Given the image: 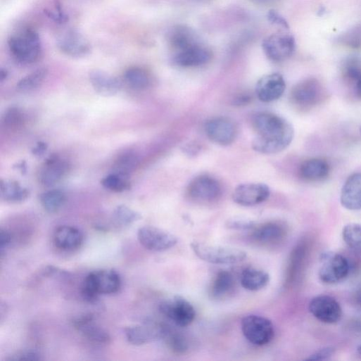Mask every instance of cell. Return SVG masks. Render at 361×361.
<instances>
[{"instance_id": "obj_45", "label": "cell", "mask_w": 361, "mask_h": 361, "mask_svg": "<svg viewBox=\"0 0 361 361\" xmlns=\"http://www.w3.org/2000/svg\"><path fill=\"white\" fill-rule=\"evenodd\" d=\"M11 234L7 230L1 229V230H0V248H1L2 252L11 243Z\"/></svg>"}, {"instance_id": "obj_30", "label": "cell", "mask_w": 361, "mask_h": 361, "mask_svg": "<svg viewBox=\"0 0 361 361\" xmlns=\"http://www.w3.org/2000/svg\"><path fill=\"white\" fill-rule=\"evenodd\" d=\"M124 79L127 84L136 91L146 89L151 83V77L147 71L138 67L128 69L124 75Z\"/></svg>"}, {"instance_id": "obj_3", "label": "cell", "mask_w": 361, "mask_h": 361, "mask_svg": "<svg viewBox=\"0 0 361 361\" xmlns=\"http://www.w3.org/2000/svg\"><path fill=\"white\" fill-rule=\"evenodd\" d=\"M8 45L13 58L23 65L35 63L42 54L39 36L32 30H27L12 36L8 41Z\"/></svg>"}, {"instance_id": "obj_28", "label": "cell", "mask_w": 361, "mask_h": 361, "mask_svg": "<svg viewBox=\"0 0 361 361\" xmlns=\"http://www.w3.org/2000/svg\"><path fill=\"white\" fill-rule=\"evenodd\" d=\"M0 194H1L4 201L11 203H23L30 196V190L23 186L19 182L13 179L2 180Z\"/></svg>"}, {"instance_id": "obj_38", "label": "cell", "mask_w": 361, "mask_h": 361, "mask_svg": "<svg viewBox=\"0 0 361 361\" xmlns=\"http://www.w3.org/2000/svg\"><path fill=\"white\" fill-rule=\"evenodd\" d=\"M25 122L24 113L18 107L8 108L4 117L3 124L7 129L15 130L22 127Z\"/></svg>"}, {"instance_id": "obj_32", "label": "cell", "mask_w": 361, "mask_h": 361, "mask_svg": "<svg viewBox=\"0 0 361 361\" xmlns=\"http://www.w3.org/2000/svg\"><path fill=\"white\" fill-rule=\"evenodd\" d=\"M49 75L47 68L38 69L22 79L17 85L19 91L27 93L40 87Z\"/></svg>"}, {"instance_id": "obj_46", "label": "cell", "mask_w": 361, "mask_h": 361, "mask_svg": "<svg viewBox=\"0 0 361 361\" xmlns=\"http://www.w3.org/2000/svg\"><path fill=\"white\" fill-rule=\"evenodd\" d=\"M49 146L44 141H40L37 144L36 146L32 149V154L37 157H42L47 151Z\"/></svg>"}, {"instance_id": "obj_19", "label": "cell", "mask_w": 361, "mask_h": 361, "mask_svg": "<svg viewBox=\"0 0 361 361\" xmlns=\"http://www.w3.org/2000/svg\"><path fill=\"white\" fill-rule=\"evenodd\" d=\"M252 231L253 239L263 246L277 244L281 242L287 234L286 227L277 222H269L255 226Z\"/></svg>"}, {"instance_id": "obj_41", "label": "cell", "mask_w": 361, "mask_h": 361, "mask_svg": "<svg viewBox=\"0 0 361 361\" xmlns=\"http://www.w3.org/2000/svg\"><path fill=\"white\" fill-rule=\"evenodd\" d=\"M226 226L228 229L233 230H252L256 224L251 220L233 218L227 221Z\"/></svg>"}, {"instance_id": "obj_29", "label": "cell", "mask_w": 361, "mask_h": 361, "mask_svg": "<svg viewBox=\"0 0 361 361\" xmlns=\"http://www.w3.org/2000/svg\"><path fill=\"white\" fill-rule=\"evenodd\" d=\"M170 42L176 53L200 44L195 33L185 27L175 29L170 34Z\"/></svg>"}, {"instance_id": "obj_26", "label": "cell", "mask_w": 361, "mask_h": 361, "mask_svg": "<svg viewBox=\"0 0 361 361\" xmlns=\"http://www.w3.org/2000/svg\"><path fill=\"white\" fill-rule=\"evenodd\" d=\"M235 279L233 274L227 271L218 272L210 287V296L213 299L222 300L234 293Z\"/></svg>"}, {"instance_id": "obj_22", "label": "cell", "mask_w": 361, "mask_h": 361, "mask_svg": "<svg viewBox=\"0 0 361 361\" xmlns=\"http://www.w3.org/2000/svg\"><path fill=\"white\" fill-rule=\"evenodd\" d=\"M74 326L84 337L99 344H108L111 341L109 333L95 322L94 316L85 315L74 321Z\"/></svg>"}, {"instance_id": "obj_25", "label": "cell", "mask_w": 361, "mask_h": 361, "mask_svg": "<svg viewBox=\"0 0 361 361\" xmlns=\"http://www.w3.org/2000/svg\"><path fill=\"white\" fill-rule=\"evenodd\" d=\"M330 173L329 163L321 158H311L300 166V177L308 182H320L326 179Z\"/></svg>"}, {"instance_id": "obj_9", "label": "cell", "mask_w": 361, "mask_h": 361, "mask_svg": "<svg viewBox=\"0 0 361 361\" xmlns=\"http://www.w3.org/2000/svg\"><path fill=\"white\" fill-rule=\"evenodd\" d=\"M138 239L147 250L155 252L167 251L178 243L173 234L153 226H145L138 230Z\"/></svg>"}, {"instance_id": "obj_4", "label": "cell", "mask_w": 361, "mask_h": 361, "mask_svg": "<svg viewBox=\"0 0 361 361\" xmlns=\"http://www.w3.org/2000/svg\"><path fill=\"white\" fill-rule=\"evenodd\" d=\"M191 248L195 255L202 260L215 265H233L245 260L246 252L228 246L211 245L193 241Z\"/></svg>"}, {"instance_id": "obj_31", "label": "cell", "mask_w": 361, "mask_h": 361, "mask_svg": "<svg viewBox=\"0 0 361 361\" xmlns=\"http://www.w3.org/2000/svg\"><path fill=\"white\" fill-rule=\"evenodd\" d=\"M65 194L58 189L48 191L40 196V202L48 213H56L61 210L66 203Z\"/></svg>"}, {"instance_id": "obj_50", "label": "cell", "mask_w": 361, "mask_h": 361, "mask_svg": "<svg viewBox=\"0 0 361 361\" xmlns=\"http://www.w3.org/2000/svg\"><path fill=\"white\" fill-rule=\"evenodd\" d=\"M18 169L20 170L21 172L25 173L27 172V165L25 162H22L20 164H18Z\"/></svg>"}, {"instance_id": "obj_44", "label": "cell", "mask_w": 361, "mask_h": 361, "mask_svg": "<svg viewBox=\"0 0 361 361\" xmlns=\"http://www.w3.org/2000/svg\"><path fill=\"white\" fill-rule=\"evenodd\" d=\"M268 19L272 24L279 26L285 30H289V28L286 20L274 11H271L268 14Z\"/></svg>"}, {"instance_id": "obj_48", "label": "cell", "mask_w": 361, "mask_h": 361, "mask_svg": "<svg viewBox=\"0 0 361 361\" xmlns=\"http://www.w3.org/2000/svg\"><path fill=\"white\" fill-rule=\"evenodd\" d=\"M355 300L357 305L361 306V289L355 293Z\"/></svg>"}, {"instance_id": "obj_15", "label": "cell", "mask_w": 361, "mask_h": 361, "mask_svg": "<svg viewBox=\"0 0 361 361\" xmlns=\"http://www.w3.org/2000/svg\"><path fill=\"white\" fill-rule=\"evenodd\" d=\"M70 164L58 155L49 156L39 172V182L45 186H53L61 182L70 172Z\"/></svg>"}, {"instance_id": "obj_27", "label": "cell", "mask_w": 361, "mask_h": 361, "mask_svg": "<svg viewBox=\"0 0 361 361\" xmlns=\"http://www.w3.org/2000/svg\"><path fill=\"white\" fill-rule=\"evenodd\" d=\"M270 279V274L266 271L253 267L243 270L240 277L241 286L252 291L264 289L269 284Z\"/></svg>"}, {"instance_id": "obj_6", "label": "cell", "mask_w": 361, "mask_h": 361, "mask_svg": "<svg viewBox=\"0 0 361 361\" xmlns=\"http://www.w3.org/2000/svg\"><path fill=\"white\" fill-rule=\"evenodd\" d=\"M326 95V90L318 80L308 78L293 87L291 99L297 107L301 109H310L321 103Z\"/></svg>"}, {"instance_id": "obj_39", "label": "cell", "mask_w": 361, "mask_h": 361, "mask_svg": "<svg viewBox=\"0 0 361 361\" xmlns=\"http://www.w3.org/2000/svg\"><path fill=\"white\" fill-rule=\"evenodd\" d=\"M113 217L122 225L132 224L142 218L139 213L125 205H119L115 209Z\"/></svg>"}, {"instance_id": "obj_36", "label": "cell", "mask_w": 361, "mask_h": 361, "mask_svg": "<svg viewBox=\"0 0 361 361\" xmlns=\"http://www.w3.org/2000/svg\"><path fill=\"white\" fill-rule=\"evenodd\" d=\"M338 44L353 50H361V25L349 29L338 39Z\"/></svg>"}, {"instance_id": "obj_14", "label": "cell", "mask_w": 361, "mask_h": 361, "mask_svg": "<svg viewBox=\"0 0 361 361\" xmlns=\"http://www.w3.org/2000/svg\"><path fill=\"white\" fill-rule=\"evenodd\" d=\"M169 329L156 324L130 326L125 329L128 341L135 346L144 345L165 338Z\"/></svg>"}, {"instance_id": "obj_43", "label": "cell", "mask_w": 361, "mask_h": 361, "mask_svg": "<svg viewBox=\"0 0 361 361\" xmlns=\"http://www.w3.org/2000/svg\"><path fill=\"white\" fill-rule=\"evenodd\" d=\"M41 355L36 351H25L18 353L11 357L10 360H41Z\"/></svg>"}, {"instance_id": "obj_2", "label": "cell", "mask_w": 361, "mask_h": 361, "mask_svg": "<svg viewBox=\"0 0 361 361\" xmlns=\"http://www.w3.org/2000/svg\"><path fill=\"white\" fill-rule=\"evenodd\" d=\"M121 286V277L116 271H94L84 279L82 286V295L85 300L92 303L101 295L116 293L120 291Z\"/></svg>"}, {"instance_id": "obj_49", "label": "cell", "mask_w": 361, "mask_h": 361, "mask_svg": "<svg viewBox=\"0 0 361 361\" xmlns=\"http://www.w3.org/2000/svg\"><path fill=\"white\" fill-rule=\"evenodd\" d=\"M355 89L356 93L357 96L361 98V77L359 79V80L355 84Z\"/></svg>"}, {"instance_id": "obj_24", "label": "cell", "mask_w": 361, "mask_h": 361, "mask_svg": "<svg viewBox=\"0 0 361 361\" xmlns=\"http://www.w3.org/2000/svg\"><path fill=\"white\" fill-rule=\"evenodd\" d=\"M89 80L95 91L104 97L117 95L122 87L120 82L116 77L99 70H92L89 73Z\"/></svg>"}, {"instance_id": "obj_40", "label": "cell", "mask_w": 361, "mask_h": 361, "mask_svg": "<svg viewBox=\"0 0 361 361\" xmlns=\"http://www.w3.org/2000/svg\"><path fill=\"white\" fill-rule=\"evenodd\" d=\"M165 338L170 348L176 353H184L189 348L186 336L179 332H172L169 329Z\"/></svg>"}, {"instance_id": "obj_10", "label": "cell", "mask_w": 361, "mask_h": 361, "mask_svg": "<svg viewBox=\"0 0 361 361\" xmlns=\"http://www.w3.org/2000/svg\"><path fill=\"white\" fill-rule=\"evenodd\" d=\"M310 312L321 322L333 324L342 317V308L338 302L327 295H319L312 298L309 303Z\"/></svg>"}, {"instance_id": "obj_35", "label": "cell", "mask_w": 361, "mask_h": 361, "mask_svg": "<svg viewBox=\"0 0 361 361\" xmlns=\"http://www.w3.org/2000/svg\"><path fill=\"white\" fill-rule=\"evenodd\" d=\"M139 163L138 156L132 152L125 153L116 160L114 167L115 172L128 177L133 172Z\"/></svg>"}, {"instance_id": "obj_7", "label": "cell", "mask_w": 361, "mask_h": 361, "mask_svg": "<svg viewBox=\"0 0 361 361\" xmlns=\"http://www.w3.org/2000/svg\"><path fill=\"white\" fill-rule=\"evenodd\" d=\"M241 329L246 338L256 346L269 343L274 336V327L271 320L256 315L244 317L241 320Z\"/></svg>"}, {"instance_id": "obj_51", "label": "cell", "mask_w": 361, "mask_h": 361, "mask_svg": "<svg viewBox=\"0 0 361 361\" xmlns=\"http://www.w3.org/2000/svg\"><path fill=\"white\" fill-rule=\"evenodd\" d=\"M8 77V72L6 70H1V81L4 82Z\"/></svg>"}, {"instance_id": "obj_8", "label": "cell", "mask_w": 361, "mask_h": 361, "mask_svg": "<svg viewBox=\"0 0 361 361\" xmlns=\"http://www.w3.org/2000/svg\"><path fill=\"white\" fill-rule=\"evenodd\" d=\"M160 311L180 327H188L196 317L195 308L192 304L178 295L163 301L160 305Z\"/></svg>"}, {"instance_id": "obj_16", "label": "cell", "mask_w": 361, "mask_h": 361, "mask_svg": "<svg viewBox=\"0 0 361 361\" xmlns=\"http://www.w3.org/2000/svg\"><path fill=\"white\" fill-rule=\"evenodd\" d=\"M58 46L63 53L75 58L86 57L91 50L89 41L75 30L63 33L58 40Z\"/></svg>"}, {"instance_id": "obj_23", "label": "cell", "mask_w": 361, "mask_h": 361, "mask_svg": "<svg viewBox=\"0 0 361 361\" xmlns=\"http://www.w3.org/2000/svg\"><path fill=\"white\" fill-rule=\"evenodd\" d=\"M53 239L58 248L64 251H74L83 244L84 236L77 228L63 225L56 228Z\"/></svg>"}, {"instance_id": "obj_11", "label": "cell", "mask_w": 361, "mask_h": 361, "mask_svg": "<svg viewBox=\"0 0 361 361\" xmlns=\"http://www.w3.org/2000/svg\"><path fill=\"white\" fill-rule=\"evenodd\" d=\"M267 57L274 62H283L294 53L296 42L289 34H275L267 37L262 44Z\"/></svg>"}, {"instance_id": "obj_5", "label": "cell", "mask_w": 361, "mask_h": 361, "mask_svg": "<svg viewBox=\"0 0 361 361\" xmlns=\"http://www.w3.org/2000/svg\"><path fill=\"white\" fill-rule=\"evenodd\" d=\"M318 276L327 284H335L345 279L350 272L348 260L341 254L325 252L319 258Z\"/></svg>"}, {"instance_id": "obj_20", "label": "cell", "mask_w": 361, "mask_h": 361, "mask_svg": "<svg viewBox=\"0 0 361 361\" xmlns=\"http://www.w3.org/2000/svg\"><path fill=\"white\" fill-rule=\"evenodd\" d=\"M212 58L211 51L199 44L176 53L174 62L182 68H197L208 63Z\"/></svg>"}, {"instance_id": "obj_37", "label": "cell", "mask_w": 361, "mask_h": 361, "mask_svg": "<svg viewBox=\"0 0 361 361\" xmlns=\"http://www.w3.org/2000/svg\"><path fill=\"white\" fill-rule=\"evenodd\" d=\"M101 184L106 189L116 193H121L131 189L128 178L117 173L109 175L101 180Z\"/></svg>"}, {"instance_id": "obj_17", "label": "cell", "mask_w": 361, "mask_h": 361, "mask_svg": "<svg viewBox=\"0 0 361 361\" xmlns=\"http://www.w3.org/2000/svg\"><path fill=\"white\" fill-rule=\"evenodd\" d=\"M208 137L214 143L221 146H228L233 143L236 136L234 123L225 118H214L205 125Z\"/></svg>"}, {"instance_id": "obj_12", "label": "cell", "mask_w": 361, "mask_h": 361, "mask_svg": "<svg viewBox=\"0 0 361 361\" xmlns=\"http://www.w3.org/2000/svg\"><path fill=\"white\" fill-rule=\"evenodd\" d=\"M220 183L215 178L202 175L195 178L189 184L188 194L191 198L202 203L216 201L221 195Z\"/></svg>"}, {"instance_id": "obj_13", "label": "cell", "mask_w": 361, "mask_h": 361, "mask_svg": "<svg viewBox=\"0 0 361 361\" xmlns=\"http://www.w3.org/2000/svg\"><path fill=\"white\" fill-rule=\"evenodd\" d=\"M270 189L263 184L249 183L238 186L233 192V201L242 206H254L265 202L270 196Z\"/></svg>"}, {"instance_id": "obj_47", "label": "cell", "mask_w": 361, "mask_h": 361, "mask_svg": "<svg viewBox=\"0 0 361 361\" xmlns=\"http://www.w3.org/2000/svg\"><path fill=\"white\" fill-rule=\"evenodd\" d=\"M251 1L255 3L258 5L265 6V5H270V4H274L277 1H279V0H251Z\"/></svg>"}, {"instance_id": "obj_34", "label": "cell", "mask_w": 361, "mask_h": 361, "mask_svg": "<svg viewBox=\"0 0 361 361\" xmlns=\"http://www.w3.org/2000/svg\"><path fill=\"white\" fill-rule=\"evenodd\" d=\"M341 73L346 80L355 84L361 77V59L357 56L345 59L341 65Z\"/></svg>"}, {"instance_id": "obj_42", "label": "cell", "mask_w": 361, "mask_h": 361, "mask_svg": "<svg viewBox=\"0 0 361 361\" xmlns=\"http://www.w3.org/2000/svg\"><path fill=\"white\" fill-rule=\"evenodd\" d=\"M335 349L333 347L327 346L319 349L314 352L305 360H324L331 357L334 353Z\"/></svg>"}, {"instance_id": "obj_53", "label": "cell", "mask_w": 361, "mask_h": 361, "mask_svg": "<svg viewBox=\"0 0 361 361\" xmlns=\"http://www.w3.org/2000/svg\"><path fill=\"white\" fill-rule=\"evenodd\" d=\"M360 133H361V127H360Z\"/></svg>"}, {"instance_id": "obj_52", "label": "cell", "mask_w": 361, "mask_h": 361, "mask_svg": "<svg viewBox=\"0 0 361 361\" xmlns=\"http://www.w3.org/2000/svg\"><path fill=\"white\" fill-rule=\"evenodd\" d=\"M357 351L360 355H361V343L357 346Z\"/></svg>"}, {"instance_id": "obj_1", "label": "cell", "mask_w": 361, "mask_h": 361, "mask_svg": "<svg viewBox=\"0 0 361 361\" xmlns=\"http://www.w3.org/2000/svg\"><path fill=\"white\" fill-rule=\"evenodd\" d=\"M257 133L253 148L260 153L274 154L285 150L292 142L294 131L284 118L267 113L257 114L253 120Z\"/></svg>"}, {"instance_id": "obj_18", "label": "cell", "mask_w": 361, "mask_h": 361, "mask_svg": "<svg viewBox=\"0 0 361 361\" xmlns=\"http://www.w3.org/2000/svg\"><path fill=\"white\" fill-rule=\"evenodd\" d=\"M286 89L284 77L277 73L262 77L256 86V94L260 101L270 103L279 99Z\"/></svg>"}, {"instance_id": "obj_33", "label": "cell", "mask_w": 361, "mask_h": 361, "mask_svg": "<svg viewBox=\"0 0 361 361\" xmlns=\"http://www.w3.org/2000/svg\"><path fill=\"white\" fill-rule=\"evenodd\" d=\"M343 241L350 249L361 253V224L350 223L343 228Z\"/></svg>"}, {"instance_id": "obj_21", "label": "cell", "mask_w": 361, "mask_h": 361, "mask_svg": "<svg viewBox=\"0 0 361 361\" xmlns=\"http://www.w3.org/2000/svg\"><path fill=\"white\" fill-rule=\"evenodd\" d=\"M341 205L348 210H361V173L351 175L345 182L341 191Z\"/></svg>"}]
</instances>
